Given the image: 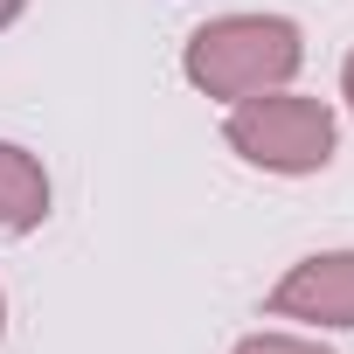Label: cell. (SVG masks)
I'll return each mask as SVG.
<instances>
[{"label": "cell", "instance_id": "6da1fadb", "mask_svg": "<svg viewBox=\"0 0 354 354\" xmlns=\"http://www.w3.org/2000/svg\"><path fill=\"white\" fill-rule=\"evenodd\" d=\"M306 42L285 15H216L188 35L181 49V70L202 97H223V104H243L257 91H285L292 70H299Z\"/></svg>", "mask_w": 354, "mask_h": 354}, {"label": "cell", "instance_id": "ba28073f", "mask_svg": "<svg viewBox=\"0 0 354 354\" xmlns=\"http://www.w3.org/2000/svg\"><path fill=\"white\" fill-rule=\"evenodd\" d=\"M0 333H8V299H0Z\"/></svg>", "mask_w": 354, "mask_h": 354}, {"label": "cell", "instance_id": "3957f363", "mask_svg": "<svg viewBox=\"0 0 354 354\" xmlns=\"http://www.w3.org/2000/svg\"><path fill=\"white\" fill-rule=\"evenodd\" d=\"M271 319L354 326V250H319L271 285Z\"/></svg>", "mask_w": 354, "mask_h": 354}, {"label": "cell", "instance_id": "52a82bcc", "mask_svg": "<svg viewBox=\"0 0 354 354\" xmlns=\"http://www.w3.org/2000/svg\"><path fill=\"white\" fill-rule=\"evenodd\" d=\"M21 8H28V0H0V28H8V21H15Z\"/></svg>", "mask_w": 354, "mask_h": 354}, {"label": "cell", "instance_id": "7a4b0ae2", "mask_svg": "<svg viewBox=\"0 0 354 354\" xmlns=\"http://www.w3.org/2000/svg\"><path fill=\"white\" fill-rule=\"evenodd\" d=\"M223 132L264 174H319L333 160V139H340L333 111L319 97H299V91H257V97L230 104Z\"/></svg>", "mask_w": 354, "mask_h": 354}, {"label": "cell", "instance_id": "8992f818", "mask_svg": "<svg viewBox=\"0 0 354 354\" xmlns=\"http://www.w3.org/2000/svg\"><path fill=\"white\" fill-rule=\"evenodd\" d=\"M340 97L354 104V49H347V63H340Z\"/></svg>", "mask_w": 354, "mask_h": 354}, {"label": "cell", "instance_id": "277c9868", "mask_svg": "<svg viewBox=\"0 0 354 354\" xmlns=\"http://www.w3.org/2000/svg\"><path fill=\"white\" fill-rule=\"evenodd\" d=\"M49 216V174L28 146L0 139V236H28Z\"/></svg>", "mask_w": 354, "mask_h": 354}, {"label": "cell", "instance_id": "5b68a950", "mask_svg": "<svg viewBox=\"0 0 354 354\" xmlns=\"http://www.w3.org/2000/svg\"><path fill=\"white\" fill-rule=\"evenodd\" d=\"M230 354H333V347H319V340H299V333H250V340H236Z\"/></svg>", "mask_w": 354, "mask_h": 354}]
</instances>
